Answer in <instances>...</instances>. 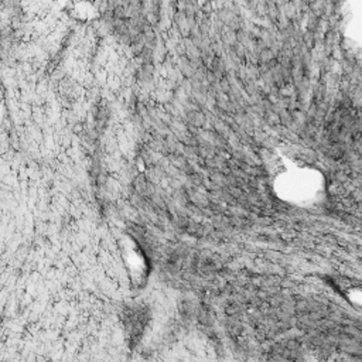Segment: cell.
Masks as SVG:
<instances>
[{"label": "cell", "instance_id": "7a4b0ae2", "mask_svg": "<svg viewBox=\"0 0 362 362\" xmlns=\"http://www.w3.org/2000/svg\"><path fill=\"white\" fill-rule=\"evenodd\" d=\"M349 301L358 307H362V286H356L348 290L347 293Z\"/></svg>", "mask_w": 362, "mask_h": 362}, {"label": "cell", "instance_id": "6da1fadb", "mask_svg": "<svg viewBox=\"0 0 362 362\" xmlns=\"http://www.w3.org/2000/svg\"><path fill=\"white\" fill-rule=\"evenodd\" d=\"M272 187L283 203L299 208H313L325 199L327 181L316 167L293 164L283 167L275 175Z\"/></svg>", "mask_w": 362, "mask_h": 362}]
</instances>
